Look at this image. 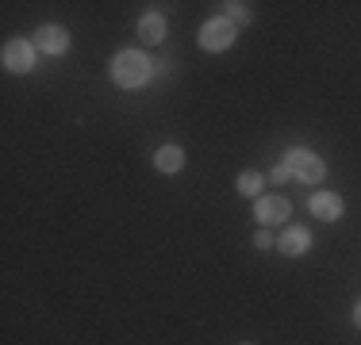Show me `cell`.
<instances>
[{"label":"cell","mask_w":361,"mask_h":345,"mask_svg":"<svg viewBox=\"0 0 361 345\" xmlns=\"http://www.w3.org/2000/svg\"><path fill=\"white\" fill-rule=\"evenodd\" d=\"M154 165L161 172H180L185 169V150H180V146H161V150L154 153Z\"/></svg>","instance_id":"9c48e42d"},{"label":"cell","mask_w":361,"mask_h":345,"mask_svg":"<svg viewBox=\"0 0 361 345\" xmlns=\"http://www.w3.org/2000/svg\"><path fill=\"white\" fill-rule=\"evenodd\" d=\"M262 184H265L262 172H254V169L238 172V196H257V192H262Z\"/></svg>","instance_id":"8fae6325"},{"label":"cell","mask_w":361,"mask_h":345,"mask_svg":"<svg viewBox=\"0 0 361 345\" xmlns=\"http://www.w3.org/2000/svg\"><path fill=\"white\" fill-rule=\"evenodd\" d=\"M223 8H227V20L231 23H250V8H246V4H223Z\"/></svg>","instance_id":"7c38bea8"},{"label":"cell","mask_w":361,"mask_h":345,"mask_svg":"<svg viewBox=\"0 0 361 345\" xmlns=\"http://www.w3.org/2000/svg\"><path fill=\"white\" fill-rule=\"evenodd\" d=\"M285 165L292 169V177L304 180V184H319V180L326 177L323 158H319V153H312V150H288L285 153Z\"/></svg>","instance_id":"7a4b0ae2"},{"label":"cell","mask_w":361,"mask_h":345,"mask_svg":"<svg viewBox=\"0 0 361 345\" xmlns=\"http://www.w3.org/2000/svg\"><path fill=\"white\" fill-rule=\"evenodd\" d=\"M288 177H292V169L285 165V161H281V165H273V172H269V180H273V184H285Z\"/></svg>","instance_id":"4fadbf2b"},{"label":"cell","mask_w":361,"mask_h":345,"mask_svg":"<svg viewBox=\"0 0 361 345\" xmlns=\"http://www.w3.org/2000/svg\"><path fill=\"white\" fill-rule=\"evenodd\" d=\"M139 34L146 42H161V39H166V20H161L158 12H146L139 20Z\"/></svg>","instance_id":"30bf717a"},{"label":"cell","mask_w":361,"mask_h":345,"mask_svg":"<svg viewBox=\"0 0 361 345\" xmlns=\"http://www.w3.org/2000/svg\"><path fill=\"white\" fill-rule=\"evenodd\" d=\"M288 200L285 196H262V200L254 203V219L262 222V227H273V222H288Z\"/></svg>","instance_id":"8992f818"},{"label":"cell","mask_w":361,"mask_h":345,"mask_svg":"<svg viewBox=\"0 0 361 345\" xmlns=\"http://www.w3.org/2000/svg\"><path fill=\"white\" fill-rule=\"evenodd\" d=\"M243 345H250V341H243Z\"/></svg>","instance_id":"2e32d148"},{"label":"cell","mask_w":361,"mask_h":345,"mask_svg":"<svg viewBox=\"0 0 361 345\" xmlns=\"http://www.w3.org/2000/svg\"><path fill=\"white\" fill-rule=\"evenodd\" d=\"M354 326H357V330H361V299H357V303H354Z\"/></svg>","instance_id":"9a60e30c"},{"label":"cell","mask_w":361,"mask_h":345,"mask_svg":"<svg viewBox=\"0 0 361 345\" xmlns=\"http://www.w3.org/2000/svg\"><path fill=\"white\" fill-rule=\"evenodd\" d=\"M150 58L142 54V50H119L116 58H111V77H116L119 89H142L146 81H150Z\"/></svg>","instance_id":"6da1fadb"},{"label":"cell","mask_w":361,"mask_h":345,"mask_svg":"<svg viewBox=\"0 0 361 345\" xmlns=\"http://www.w3.org/2000/svg\"><path fill=\"white\" fill-rule=\"evenodd\" d=\"M254 246H257V249H269V246H273V234H269V227H262V230L254 234Z\"/></svg>","instance_id":"5bb4252c"},{"label":"cell","mask_w":361,"mask_h":345,"mask_svg":"<svg viewBox=\"0 0 361 345\" xmlns=\"http://www.w3.org/2000/svg\"><path fill=\"white\" fill-rule=\"evenodd\" d=\"M277 249L285 257H304L307 249H312V234H307L304 227H285V234L277 238Z\"/></svg>","instance_id":"ba28073f"},{"label":"cell","mask_w":361,"mask_h":345,"mask_svg":"<svg viewBox=\"0 0 361 345\" xmlns=\"http://www.w3.org/2000/svg\"><path fill=\"white\" fill-rule=\"evenodd\" d=\"M31 42H35V50H42V54H66L70 50V34H66V27H58V23H42L31 34Z\"/></svg>","instance_id":"5b68a950"},{"label":"cell","mask_w":361,"mask_h":345,"mask_svg":"<svg viewBox=\"0 0 361 345\" xmlns=\"http://www.w3.org/2000/svg\"><path fill=\"white\" fill-rule=\"evenodd\" d=\"M0 62H4L8 73H27V69H35V42L31 39H8L4 50H0Z\"/></svg>","instance_id":"3957f363"},{"label":"cell","mask_w":361,"mask_h":345,"mask_svg":"<svg viewBox=\"0 0 361 345\" xmlns=\"http://www.w3.org/2000/svg\"><path fill=\"white\" fill-rule=\"evenodd\" d=\"M231 42H235V23H231L227 15H216V20H208V23L200 27V46L212 50V54L227 50Z\"/></svg>","instance_id":"277c9868"},{"label":"cell","mask_w":361,"mask_h":345,"mask_svg":"<svg viewBox=\"0 0 361 345\" xmlns=\"http://www.w3.org/2000/svg\"><path fill=\"white\" fill-rule=\"evenodd\" d=\"M307 207H312V215H315V219H323V222H338L342 211H346V203H342L338 192H315Z\"/></svg>","instance_id":"52a82bcc"}]
</instances>
